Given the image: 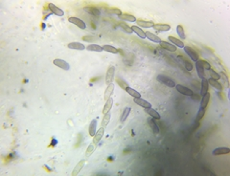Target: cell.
Wrapping results in <instances>:
<instances>
[{
  "mask_svg": "<svg viewBox=\"0 0 230 176\" xmlns=\"http://www.w3.org/2000/svg\"><path fill=\"white\" fill-rule=\"evenodd\" d=\"M156 79H157L158 82L163 83V84H165L166 86L171 87V88H175V85H177L174 79L172 78L166 76V75H158V76L156 77Z\"/></svg>",
  "mask_w": 230,
  "mask_h": 176,
  "instance_id": "6da1fadb",
  "label": "cell"
},
{
  "mask_svg": "<svg viewBox=\"0 0 230 176\" xmlns=\"http://www.w3.org/2000/svg\"><path fill=\"white\" fill-rule=\"evenodd\" d=\"M184 51H185V53L187 54L188 56H189V57L191 58L192 60H194V61H198L199 60V54L196 53L195 50L192 48V47H190V46H184Z\"/></svg>",
  "mask_w": 230,
  "mask_h": 176,
  "instance_id": "7a4b0ae2",
  "label": "cell"
},
{
  "mask_svg": "<svg viewBox=\"0 0 230 176\" xmlns=\"http://www.w3.org/2000/svg\"><path fill=\"white\" fill-rule=\"evenodd\" d=\"M114 75H115V67L114 66H110V68L107 71V75H106V84L110 85L113 81L114 79Z\"/></svg>",
  "mask_w": 230,
  "mask_h": 176,
  "instance_id": "3957f363",
  "label": "cell"
},
{
  "mask_svg": "<svg viewBox=\"0 0 230 176\" xmlns=\"http://www.w3.org/2000/svg\"><path fill=\"white\" fill-rule=\"evenodd\" d=\"M175 88H177V90L179 92V93L184 95V96H189V97H191V96L194 94V92L192 91L190 88H188L186 86H183L181 84H177L175 85Z\"/></svg>",
  "mask_w": 230,
  "mask_h": 176,
  "instance_id": "277c9868",
  "label": "cell"
},
{
  "mask_svg": "<svg viewBox=\"0 0 230 176\" xmlns=\"http://www.w3.org/2000/svg\"><path fill=\"white\" fill-rule=\"evenodd\" d=\"M68 21H69L70 23H72V24H75L77 27H79L80 29H83V30H85V29L86 28L85 23L83 22L82 19L78 18V17H74V16H73V17H69V18H68Z\"/></svg>",
  "mask_w": 230,
  "mask_h": 176,
  "instance_id": "5b68a950",
  "label": "cell"
},
{
  "mask_svg": "<svg viewBox=\"0 0 230 176\" xmlns=\"http://www.w3.org/2000/svg\"><path fill=\"white\" fill-rule=\"evenodd\" d=\"M54 64L65 71H68L70 69V65L68 62H66L64 60H60V58H57V60H54Z\"/></svg>",
  "mask_w": 230,
  "mask_h": 176,
  "instance_id": "8992f818",
  "label": "cell"
},
{
  "mask_svg": "<svg viewBox=\"0 0 230 176\" xmlns=\"http://www.w3.org/2000/svg\"><path fill=\"white\" fill-rule=\"evenodd\" d=\"M48 8H49V10L51 11L54 15H58V16H64V12L62 11L61 9H60L58 7H57L55 4L49 3Z\"/></svg>",
  "mask_w": 230,
  "mask_h": 176,
  "instance_id": "52a82bcc",
  "label": "cell"
},
{
  "mask_svg": "<svg viewBox=\"0 0 230 176\" xmlns=\"http://www.w3.org/2000/svg\"><path fill=\"white\" fill-rule=\"evenodd\" d=\"M133 102H134V103H136L137 105L143 107L145 109L146 108H152V104H150L149 102H147V100H145L141 98H134L133 99Z\"/></svg>",
  "mask_w": 230,
  "mask_h": 176,
  "instance_id": "ba28073f",
  "label": "cell"
},
{
  "mask_svg": "<svg viewBox=\"0 0 230 176\" xmlns=\"http://www.w3.org/2000/svg\"><path fill=\"white\" fill-rule=\"evenodd\" d=\"M196 72H198V75L199 77L203 79H206V73H205V70H204V68L202 67V63H200V61L198 60L196 61Z\"/></svg>",
  "mask_w": 230,
  "mask_h": 176,
  "instance_id": "9c48e42d",
  "label": "cell"
},
{
  "mask_svg": "<svg viewBox=\"0 0 230 176\" xmlns=\"http://www.w3.org/2000/svg\"><path fill=\"white\" fill-rule=\"evenodd\" d=\"M104 134V127H101V128L99 129V130H97L96 134L93 136V137H94V138H93V144L97 145L99 142L102 140Z\"/></svg>",
  "mask_w": 230,
  "mask_h": 176,
  "instance_id": "30bf717a",
  "label": "cell"
},
{
  "mask_svg": "<svg viewBox=\"0 0 230 176\" xmlns=\"http://www.w3.org/2000/svg\"><path fill=\"white\" fill-rule=\"evenodd\" d=\"M83 10H85V12H86L87 14H89L93 16H96V17H99L100 16V12L98 9H96L95 7H92V6H86L83 8Z\"/></svg>",
  "mask_w": 230,
  "mask_h": 176,
  "instance_id": "8fae6325",
  "label": "cell"
},
{
  "mask_svg": "<svg viewBox=\"0 0 230 176\" xmlns=\"http://www.w3.org/2000/svg\"><path fill=\"white\" fill-rule=\"evenodd\" d=\"M159 44H160V46L163 49L167 50V51H170V52H175V51H177V47H175V45H173L172 43H170V42H166V41L161 40V42Z\"/></svg>",
  "mask_w": 230,
  "mask_h": 176,
  "instance_id": "7c38bea8",
  "label": "cell"
},
{
  "mask_svg": "<svg viewBox=\"0 0 230 176\" xmlns=\"http://www.w3.org/2000/svg\"><path fill=\"white\" fill-rule=\"evenodd\" d=\"M230 152V148L226 146H221V148H215L213 150V155H224Z\"/></svg>",
  "mask_w": 230,
  "mask_h": 176,
  "instance_id": "4fadbf2b",
  "label": "cell"
},
{
  "mask_svg": "<svg viewBox=\"0 0 230 176\" xmlns=\"http://www.w3.org/2000/svg\"><path fill=\"white\" fill-rule=\"evenodd\" d=\"M154 30H156L158 32H167L171 30V26L168 24H154L153 27Z\"/></svg>",
  "mask_w": 230,
  "mask_h": 176,
  "instance_id": "5bb4252c",
  "label": "cell"
},
{
  "mask_svg": "<svg viewBox=\"0 0 230 176\" xmlns=\"http://www.w3.org/2000/svg\"><path fill=\"white\" fill-rule=\"evenodd\" d=\"M209 89V84L207 81V79H203L200 83V96H204Z\"/></svg>",
  "mask_w": 230,
  "mask_h": 176,
  "instance_id": "9a60e30c",
  "label": "cell"
},
{
  "mask_svg": "<svg viewBox=\"0 0 230 176\" xmlns=\"http://www.w3.org/2000/svg\"><path fill=\"white\" fill-rule=\"evenodd\" d=\"M207 81H208V84L211 85L212 87H214L216 90L223 91V85H221L218 81H215V79H207Z\"/></svg>",
  "mask_w": 230,
  "mask_h": 176,
  "instance_id": "2e32d148",
  "label": "cell"
},
{
  "mask_svg": "<svg viewBox=\"0 0 230 176\" xmlns=\"http://www.w3.org/2000/svg\"><path fill=\"white\" fill-rule=\"evenodd\" d=\"M136 23L139 27H144V28H153V21H146V20L142 19H137Z\"/></svg>",
  "mask_w": 230,
  "mask_h": 176,
  "instance_id": "e0dca14e",
  "label": "cell"
},
{
  "mask_svg": "<svg viewBox=\"0 0 230 176\" xmlns=\"http://www.w3.org/2000/svg\"><path fill=\"white\" fill-rule=\"evenodd\" d=\"M148 124H149V125H150V129H152V131H153L154 134H158V133H159V127H158L157 124L156 123V121H154L153 118V119H149V120H148Z\"/></svg>",
  "mask_w": 230,
  "mask_h": 176,
  "instance_id": "ac0fdd59",
  "label": "cell"
},
{
  "mask_svg": "<svg viewBox=\"0 0 230 176\" xmlns=\"http://www.w3.org/2000/svg\"><path fill=\"white\" fill-rule=\"evenodd\" d=\"M209 100H210V93L207 92L205 95L202 96V100H200V108L205 109V108L207 107V105H208Z\"/></svg>",
  "mask_w": 230,
  "mask_h": 176,
  "instance_id": "d6986e66",
  "label": "cell"
},
{
  "mask_svg": "<svg viewBox=\"0 0 230 176\" xmlns=\"http://www.w3.org/2000/svg\"><path fill=\"white\" fill-rule=\"evenodd\" d=\"M85 160H82V161L79 162L78 164L76 165V167H74V169H73V171H72V175H73V176H76V175H78L79 173H80V171L82 170V169L83 167V166H85Z\"/></svg>",
  "mask_w": 230,
  "mask_h": 176,
  "instance_id": "ffe728a7",
  "label": "cell"
},
{
  "mask_svg": "<svg viewBox=\"0 0 230 176\" xmlns=\"http://www.w3.org/2000/svg\"><path fill=\"white\" fill-rule=\"evenodd\" d=\"M96 132H97V120L94 119L91 121V123L89 124V135L91 137L94 136Z\"/></svg>",
  "mask_w": 230,
  "mask_h": 176,
  "instance_id": "44dd1931",
  "label": "cell"
},
{
  "mask_svg": "<svg viewBox=\"0 0 230 176\" xmlns=\"http://www.w3.org/2000/svg\"><path fill=\"white\" fill-rule=\"evenodd\" d=\"M68 48L73 49V50H79V51H83V50H85L86 47L80 42H71L68 44Z\"/></svg>",
  "mask_w": 230,
  "mask_h": 176,
  "instance_id": "7402d4cb",
  "label": "cell"
},
{
  "mask_svg": "<svg viewBox=\"0 0 230 176\" xmlns=\"http://www.w3.org/2000/svg\"><path fill=\"white\" fill-rule=\"evenodd\" d=\"M145 35H146V37H148V39H149L150 41H153V42H156V43H160V42H161V39H160V37H158L157 36L153 35V33L146 32Z\"/></svg>",
  "mask_w": 230,
  "mask_h": 176,
  "instance_id": "603a6c76",
  "label": "cell"
},
{
  "mask_svg": "<svg viewBox=\"0 0 230 176\" xmlns=\"http://www.w3.org/2000/svg\"><path fill=\"white\" fill-rule=\"evenodd\" d=\"M119 18L123 21H131V22H136V18L134 17L133 15H129V14H122L119 15Z\"/></svg>",
  "mask_w": 230,
  "mask_h": 176,
  "instance_id": "cb8c5ba5",
  "label": "cell"
},
{
  "mask_svg": "<svg viewBox=\"0 0 230 176\" xmlns=\"http://www.w3.org/2000/svg\"><path fill=\"white\" fill-rule=\"evenodd\" d=\"M86 50L87 51H91V52H103V47L97 44H89L86 46Z\"/></svg>",
  "mask_w": 230,
  "mask_h": 176,
  "instance_id": "d4e9b609",
  "label": "cell"
},
{
  "mask_svg": "<svg viewBox=\"0 0 230 176\" xmlns=\"http://www.w3.org/2000/svg\"><path fill=\"white\" fill-rule=\"evenodd\" d=\"M112 105H113V99L110 98L107 100H106V104H104V110H103V113L104 114H107V113H108L110 111Z\"/></svg>",
  "mask_w": 230,
  "mask_h": 176,
  "instance_id": "484cf974",
  "label": "cell"
},
{
  "mask_svg": "<svg viewBox=\"0 0 230 176\" xmlns=\"http://www.w3.org/2000/svg\"><path fill=\"white\" fill-rule=\"evenodd\" d=\"M113 91H114V84L113 83L107 85V88L106 89V91H104V100H107L108 99H110V96L112 95V93H113Z\"/></svg>",
  "mask_w": 230,
  "mask_h": 176,
  "instance_id": "4316f807",
  "label": "cell"
},
{
  "mask_svg": "<svg viewBox=\"0 0 230 176\" xmlns=\"http://www.w3.org/2000/svg\"><path fill=\"white\" fill-rule=\"evenodd\" d=\"M145 111L148 113V114L152 117V118L156 119V120H159L160 119V114L158 113L156 110L153 109V108H146Z\"/></svg>",
  "mask_w": 230,
  "mask_h": 176,
  "instance_id": "83f0119b",
  "label": "cell"
},
{
  "mask_svg": "<svg viewBox=\"0 0 230 176\" xmlns=\"http://www.w3.org/2000/svg\"><path fill=\"white\" fill-rule=\"evenodd\" d=\"M169 41L170 42H172L173 45H175V47H179V48L184 47V43L182 42V41L180 39H175V37H174V36H169Z\"/></svg>",
  "mask_w": 230,
  "mask_h": 176,
  "instance_id": "f1b7e54d",
  "label": "cell"
},
{
  "mask_svg": "<svg viewBox=\"0 0 230 176\" xmlns=\"http://www.w3.org/2000/svg\"><path fill=\"white\" fill-rule=\"evenodd\" d=\"M131 29H132V32L136 33L139 37H141V39H146L145 32L142 30V29H140L138 26H131Z\"/></svg>",
  "mask_w": 230,
  "mask_h": 176,
  "instance_id": "f546056e",
  "label": "cell"
},
{
  "mask_svg": "<svg viewBox=\"0 0 230 176\" xmlns=\"http://www.w3.org/2000/svg\"><path fill=\"white\" fill-rule=\"evenodd\" d=\"M126 91H127L128 93L131 95V96H132L133 98H141V94L139 93V92L136 91V90H134L133 88H131L129 86L126 88Z\"/></svg>",
  "mask_w": 230,
  "mask_h": 176,
  "instance_id": "4dcf8cb0",
  "label": "cell"
},
{
  "mask_svg": "<svg viewBox=\"0 0 230 176\" xmlns=\"http://www.w3.org/2000/svg\"><path fill=\"white\" fill-rule=\"evenodd\" d=\"M102 47H103L104 51H106V52L112 53V54L118 53V49H116L115 47H113V46H111V45H104V46H102Z\"/></svg>",
  "mask_w": 230,
  "mask_h": 176,
  "instance_id": "1f68e13d",
  "label": "cell"
},
{
  "mask_svg": "<svg viewBox=\"0 0 230 176\" xmlns=\"http://www.w3.org/2000/svg\"><path fill=\"white\" fill-rule=\"evenodd\" d=\"M110 118H111V115H110V112L107 113V114H104L103 121H102V127H107V124H110Z\"/></svg>",
  "mask_w": 230,
  "mask_h": 176,
  "instance_id": "d6a6232c",
  "label": "cell"
},
{
  "mask_svg": "<svg viewBox=\"0 0 230 176\" xmlns=\"http://www.w3.org/2000/svg\"><path fill=\"white\" fill-rule=\"evenodd\" d=\"M95 148H96L95 144H91V145H88V148H87V149H86V151H85V157H87V158L90 157L91 155L94 153Z\"/></svg>",
  "mask_w": 230,
  "mask_h": 176,
  "instance_id": "836d02e7",
  "label": "cell"
},
{
  "mask_svg": "<svg viewBox=\"0 0 230 176\" xmlns=\"http://www.w3.org/2000/svg\"><path fill=\"white\" fill-rule=\"evenodd\" d=\"M120 27L123 29V31H125L127 33H132V29H131V27H129V25L127 24V23H125L124 21H122V22H120Z\"/></svg>",
  "mask_w": 230,
  "mask_h": 176,
  "instance_id": "e575fe53",
  "label": "cell"
},
{
  "mask_svg": "<svg viewBox=\"0 0 230 176\" xmlns=\"http://www.w3.org/2000/svg\"><path fill=\"white\" fill-rule=\"evenodd\" d=\"M129 113H131V108L129 107H126L124 109V111H123V113H122V115H121V119H120V121H125L127 120V118L129 117Z\"/></svg>",
  "mask_w": 230,
  "mask_h": 176,
  "instance_id": "d590c367",
  "label": "cell"
},
{
  "mask_svg": "<svg viewBox=\"0 0 230 176\" xmlns=\"http://www.w3.org/2000/svg\"><path fill=\"white\" fill-rule=\"evenodd\" d=\"M177 32L178 36H179V37H180L181 39H186L185 32H184V29H183V27L181 26V25H177Z\"/></svg>",
  "mask_w": 230,
  "mask_h": 176,
  "instance_id": "8d00e7d4",
  "label": "cell"
},
{
  "mask_svg": "<svg viewBox=\"0 0 230 176\" xmlns=\"http://www.w3.org/2000/svg\"><path fill=\"white\" fill-rule=\"evenodd\" d=\"M209 71V75H210V79H215V81H219V79H221V76H220V74L219 73H217L215 70H212V69H210V70H208Z\"/></svg>",
  "mask_w": 230,
  "mask_h": 176,
  "instance_id": "74e56055",
  "label": "cell"
},
{
  "mask_svg": "<svg viewBox=\"0 0 230 176\" xmlns=\"http://www.w3.org/2000/svg\"><path fill=\"white\" fill-rule=\"evenodd\" d=\"M183 66L185 67V69L187 71H192V70H193V65L191 64V62L188 61L187 60H185L184 57H183Z\"/></svg>",
  "mask_w": 230,
  "mask_h": 176,
  "instance_id": "f35d334b",
  "label": "cell"
},
{
  "mask_svg": "<svg viewBox=\"0 0 230 176\" xmlns=\"http://www.w3.org/2000/svg\"><path fill=\"white\" fill-rule=\"evenodd\" d=\"M220 76H221V79H223V84H224V88H228L229 83H228V77H227V75L225 74V73H221V75H220Z\"/></svg>",
  "mask_w": 230,
  "mask_h": 176,
  "instance_id": "ab89813d",
  "label": "cell"
},
{
  "mask_svg": "<svg viewBox=\"0 0 230 176\" xmlns=\"http://www.w3.org/2000/svg\"><path fill=\"white\" fill-rule=\"evenodd\" d=\"M204 114H205V109H203V108H199V110L198 112V115H196V121H200L202 118Z\"/></svg>",
  "mask_w": 230,
  "mask_h": 176,
  "instance_id": "60d3db41",
  "label": "cell"
},
{
  "mask_svg": "<svg viewBox=\"0 0 230 176\" xmlns=\"http://www.w3.org/2000/svg\"><path fill=\"white\" fill-rule=\"evenodd\" d=\"M117 81V83H118V84L120 85V87L123 88V89H125V90H126L127 87H129L128 83L125 81H123V79H121L120 78H117V81Z\"/></svg>",
  "mask_w": 230,
  "mask_h": 176,
  "instance_id": "b9f144b4",
  "label": "cell"
},
{
  "mask_svg": "<svg viewBox=\"0 0 230 176\" xmlns=\"http://www.w3.org/2000/svg\"><path fill=\"white\" fill-rule=\"evenodd\" d=\"M200 63H202V67L204 68V70H210L211 69V65L209 62H207L206 60H199Z\"/></svg>",
  "mask_w": 230,
  "mask_h": 176,
  "instance_id": "7bdbcfd3",
  "label": "cell"
},
{
  "mask_svg": "<svg viewBox=\"0 0 230 176\" xmlns=\"http://www.w3.org/2000/svg\"><path fill=\"white\" fill-rule=\"evenodd\" d=\"M83 40H85V41H93V40H95V37L92 36H83Z\"/></svg>",
  "mask_w": 230,
  "mask_h": 176,
  "instance_id": "ee69618b",
  "label": "cell"
},
{
  "mask_svg": "<svg viewBox=\"0 0 230 176\" xmlns=\"http://www.w3.org/2000/svg\"><path fill=\"white\" fill-rule=\"evenodd\" d=\"M200 97H202V96H199V95H198V94H193V95L191 96V99L194 100H196V102H199Z\"/></svg>",
  "mask_w": 230,
  "mask_h": 176,
  "instance_id": "f6af8a7d",
  "label": "cell"
},
{
  "mask_svg": "<svg viewBox=\"0 0 230 176\" xmlns=\"http://www.w3.org/2000/svg\"><path fill=\"white\" fill-rule=\"evenodd\" d=\"M111 11H112V12H113V14L118 15V16H119L120 15H122V12H121L119 9H116V8H113V9H111Z\"/></svg>",
  "mask_w": 230,
  "mask_h": 176,
  "instance_id": "bcb514c9",
  "label": "cell"
}]
</instances>
